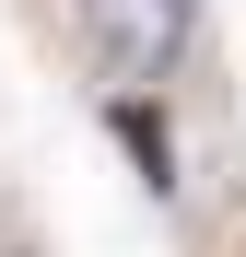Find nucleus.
Returning a JSON list of instances; mask_svg holds the SVG:
<instances>
[{"label":"nucleus","mask_w":246,"mask_h":257,"mask_svg":"<svg viewBox=\"0 0 246 257\" xmlns=\"http://www.w3.org/2000/svg\"><path fill=\"white\" fill-rule=\"evenodd\" d=\"M106 128L129 141V164H141V187H152V199L176 187V128H164V105H152V94H106Z\"/></svg>","instance_id":"nucleus-2"},{"label":"nucleus","mask_w":246,"mask_h":257,"mask_svg":"<svg viewBox=\"0 0 246 257\" xmlns=\"http://www.w3.org/2000/svg\"><path fill=\"white\" fill-rule=\"evenodd\" d=\"M188 35H199V0H82V47L117 94H164L188 70Z\"/></svg>","instance_id":"nucleus-1"}]
</instances>
